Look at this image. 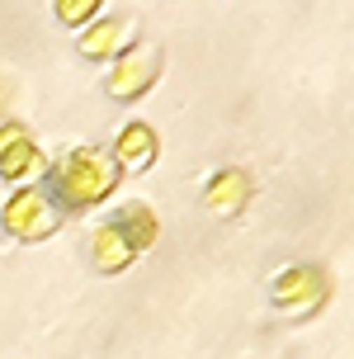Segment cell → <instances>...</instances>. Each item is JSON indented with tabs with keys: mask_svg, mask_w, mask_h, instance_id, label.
Segmentation results:
<instances>
[{
	"mask_svg": "<svg viewBox=\"0 0 354 359\" xmlns=\"http://www.w3.org/2000/svg\"><path fill=\"white\" fill-rule=\"evenodd\" d=\"M48 189H53V198L62 203V208H100L114 189H118V165L109 161V151H100V147H71L62 161H53V170H48Z\"/></svg>",
	"mask_w": 354,
	"mask_h": 359,
	"instance_id": "1",
	"label": "cell"
},
{
	"mask_svg": "<svg viewBox=\"0 0 354 359\" xmlns=\"http://www.w3.org/2000/svg\"><path fill=\"white\" fill-rule=\"evenodd\" d=\"M62 222H67V208L53 198L48 184H24L0 208V227L15 236V241H24V246L48 241L53 232H62Z\"/></svg>",
	"mask_w": 354,
	"mask_h": 359,
	"instance_id": "2",
	"label": "cell"
},
{
	"mask_svg": "<svg viewBox=\"0 0 354 359\" xmlns=\"http://www.w3.org/2000/svg\"><path fill=\"white\" fill-rule=\"evenodd\" d=\"M269 303L283 322H307L331 303V274L321 265H293L269 284Z\"/></svg>",
	"mask_w": 354,
	"mask_h": 359,
	"instance_id": "3",
	"label": "cell"
},
{
	"mask_svg": "<svg viewBox=\"0 0 354 359\" xmlns=\"http://www.w3.org/2000/svg\"><path fill=\"white\" fill-rule=\"evenodd\" d=\"M161 72H165V53L156 43H137L132 53H123L109 67L104 90H109V100H118V104H137L142 95L161 81Z\"/></svg>",
	"mask_w": 354,
	"mask_h": 359,
	"instance_id": "4",
	"label": "cell"
},
{
	"mask_svg": "<svg viewBox=\"0 0 354 359\" xmlns=\"http://www.w3.org/2000/svg\"><path fill=\"white\" fill-rule=\"evenodd\" d=\"M53 161L38 151L34 133L24 123H0V180L10 184H34V180H48Z\"/></svg>",
	"mask_w": 354,
	"mask_h": 359,
	"instance_id": "5",
	"label": "cell"
},
{
	"mask_svg": "<svg viewBox=\"0 0 354 359\" xmlns=\"http://www.w3.org/2000/svg\"><path fill=\"white\" fill-rule=\"evenodd\" d=\"M137 19L132 15H109V19H95L86 34H81V57L86 62H118L123 53L137 48Z\"/></svg>",
	"mask_w": 354,
	"mask_h": 359,
	"instance_id": "6",
	"label": "cell"
},
{
	"mask_svg": "<svg viewBox=\"0 0 354 359\" xmlns=\"http://www.w3.org/2000/svg\"><path fill=\"white\" fill-rule=\"evenodd\" d=\"M250 194H255L250 170H241V165H222V170H217V175L203 184V208H208L217 222H231V217L246 213Z\"/></svg>",
	"mask_w": 354,
	"mask_h": 359,
	"instance_id": "7",
	"label": "cell"
},
{
	"mask_svg": "<svg viewBox=\"0 0 354 359\" xmlns=\"http://www.w3.org/2000/svg\"><path fill=\"white\" fill-rule=\"evenodd\" d=\"M161 156V137L151 123H128L118 128V137L109 147V161L118 165V175H147Z\"/></svg>",
	"mask_w": 354,
	"mask_h": 359,
	"instance_id": "8",
	"label": "cell"
},
{
	"mask_svg": "<svg viewBox=\"0 0 354 359\" xmlns=\"http://www.w3.org/2000/svg\"><path fill=\"white\" fill-rule=\"evenodd\" d=\"M86 246H90V269H95V274H123V269L137 265V251L128 246V236L118 232L114 222H100V227L86 236Z\"/></svg>",
	"mask_w": 354,
	"mask_h": 359,
	"instance_id": "9",
	"label": "cell"
},
{
	"mask_svg": "<svg viewBox=\"0 0 354 359\" xmlns=\"http://www.w3.org/2000/svg\"><path fill=\"white\" fill-rule=\"evenodd\" d=\"M114 227L128 236V246H132L137 255H147L161 241V217L151 213L147 203H123V208L114 213Z\"/></svg>",
	"mask_w": 354,
	"mask_h": 359,
	"instance_id": "10",
	"label": "cell"
},
{
	"mask_svg": "<svg viewBox=\"0 0 354 359\" xmlns=\"http://www.w3.org/2000/svg\"><path fill=\"white\" fill-rule=\"evenodd\" d=\"M53 15L62 19V24H71V29H76V24H90V19L100 15V0H57Z\"/></svg>",
	"mask_w": 354,
	"mask_h": 359,
	"instance_id": "11",
	"label": "cell"
}]
</instances>
